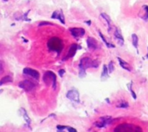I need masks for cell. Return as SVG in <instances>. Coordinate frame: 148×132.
<instances>
[{"mask_svg": "<svg viewBox=\"0 0 148 132\" xmlns=\"http://www.w3.org/2000/svg\"><path fill=\"white\" fill-rule=\"evenodd\" d=\"M99 62L97 60H92L89 57H84L80 60L79 63V76L80 78H84L86 76V70L90 68H97L99 67Z\"/></svg>", "mask_w": 148, "mask_h": 132, "instance_id": "6da1fadb", "label": "cell"}, {"mask_svg": "<svg viewBox=\"0 0 148 132\" xmlns=\"http://www.w3.org/2000/svg\"><path fill=\"white\" fill-rule=\"evenodd\" d=\"M47 46L49 50L55 51V52H57L58 54H60V52L62 51V48H63V44L60 39L57 37H54L49 39Z\"/></svg>", "mask_w": 148, "mask_h": 132, "instance_id": "7a4b0ae2", "label": "cell"}, {"mask_svg": "<svg viewBox=\"0 0 148 132\" xmlns=\"http://www.w3.org/2000/svg\"><path fill=\"white\" fill-rule=\"evenodd\" d=\"M114 131L116 132H137L142 131V129L139 126H136L134 124L130 123H123V124L119 125V126L114 129Z\"/></svg>", "mask_w": 148, "mask_h": 132, "instance_id": "3957f363", "label": "cell"}, {"mask_svg": "<svg viewBox=\"0 0 148 132\" xmlns=\"http://www.w3.org/2000/svg\"><path fill=\"white\" fill-rule=\"evenodd\" d=\"M43 80L45 83H46L47 86L52 85V88L54 90L56 89L57 86V76L55 73L52 71H47L46 73L44 74Z\"/></svg>", "mask_w": 148, "mask_h": 132, "instance_id": "277c9868", "label": "cell"}, {"mask_svg": "<svg viewBox=\"0 0 148 132\" xmlns=\"http://www.w3.org/2000/svg\"><path fill=\"white\" fill-rule=\"evenodd\" d=\"M66 97L74 103H79L80 102V94L76 89H71L68 91L66 94Z\"/></svg>", "mask_w": 148, "mask_h": 132, "instance_id": "5b68a950", "label": "cell"}, {"mask_svg": "<svg viewBox=\"0 0 148 132\" xmlns=\"http://www.w3.org/2000/svg\"><path fill=\"white\" fill-rule=\"evenodd\" d=\"M18 86L25 92H31L35 88V83L30 80H24L20 82Z\"/></svg>", "mask_w": 148, "mask_h": 132, "instance_id": "8992f818", "label": "cell"}, {"mask_svg": "<svg viewBox=\"0 0 148 132\" xmlns=\"http://www.w3.org/2000/svg\"><path fill=\"white\" fill-rule=\"evenodd\" d=\"M99 119H100V121L95 123V126L99 128V129L105 128L108 125L112 123V121H113V118L110 116H104V117L99 118Z\"/></svg>", "mask_w": 148, "mask_h": 132, "instance_id": "52a82bcc", "label": "cell"}, {"mask_svg": "<svg viewBox=\"0 0 148 132\" xmlns=\"http://www.w3.org/2000/svg\"><path fill=\"white\" fill-rule=\"evenodd\" d=\"M71 34L75 39H79L84 36L85 30L82 28H72L70 29Z\"/></svg>", "mask_w": 148, "mask_h": 132, "instance_id": "ba28073f", "label": "cell"}, {"mask_svg": "<svg viewBox=\"0 0 148 132\" xmlns=\"http://www.w3.org/2000/svg\"><path fill=\"white\" fill-rule=\"evenodd\" d=\"M23 73L25 75L31 76L33 79H36V80H39V76H40V74H39V73L37 70L30 68H25L23 69Z\"/></svg>", "mask_w": 148, "mask_h": 132, "instance_id": "9c48e42d", "label": "cell"}, {"mask_svg": "<svg viewBox=\"0 0 148 132\" xmlns=\"http://www.w3.org/2000/svg\"><path fill=\"white\" fill-rule=\"evenodd\" d=\"M51 18H52V19L59 20L62 24H64V25L65 24V16H64L63 12H62V10H55V12L52 13V16H51Z\"/></svg>", "mask_w": 148, "mask_h": 132, "instance_id": "30bf717a", "label": "cell"}, {"mask_svg": "<svg viewBox=\"0 0 148 132\" xmlns=\"http://www.w3.org/2000/svg\"><path fill=\"white\" fill-rule=\"evenodd\" d=\"M86 44H87V47L89 49L91 50H96L98 48V42L95 38L89 37L87 38L86 39Z\"/></svg>", "mask_w": 148, "mask_h": 132, "instance_id": "8fae6325", "label": "cell"}, {"mask_svg": "<svg viewBox=\"0 0 148 132\" xmlns=\"http://www.w3.org/2000/svg\"><path fill=\"white\" fill-rule=\"evenodd\" d=\"M77 49H78V45L77 44H74L71 45V46L70 47V49H69V50H68V55H67V56L65 57V60L68 59V58L69 59V58H71V57H74V55H76Z\"/></svg>", "mask_w": 148, "mask_h": 132, "instance_id": "7c38bea8", "label": "cell"}, {"mask_svg": "<svg viewBox=\"0 0 148 132\" xmlns=\"http://www.w3.org/2000/svg\"><path fill=\"white\" fill-rule=\"evenodd\" d=\"M114 36L115 38H116V39H117L118 40L119 44L122 46V45L123 44V43H124V39H123V36H122L121 33V31L119 29V28H116V31H115Z\"/></svg>", "mask_w": 148, "mask_h": 132, "instance_id": "4fadbf2b", "label": "cell"}, {"mask_svg": "<svg viewBox=\"0 0 148 132\" xmlns=\"http://www.w3.org/2000/svg\"><path fill=\"white\" fill-rule=\"evenodd\" d=\"M118 60H119V64H120L121 67L122 68H123L124 70H126L129 72L132 71V67H131V65L128 62H126V61H124L123 59H121L120 57H118Z\"/></svg>", "mask_w": 148, "mask_h": 132, "instance_id": "5bb4252c", "label": "cell"}, {"mask_svg": "<svg viewBox=\"0 0 148 132\" xmlns=\"http://www.w3.org/2000/svg\"><path fill=\"white\" fill-rule=\"evenodd\" d=\"M100 16L102 17L103 19L105 20V21L107 22V23H108V27H109V28H108V31H110V26H111V22H112V21H111V18H110V16L108 15H107L106 13H105V12H102V13L100 14Z\"/></svg>", "mask_w": 148, "mask_h": 132, "instance_id": "9a60e30c", "label": "cell"}, {"mask_svg": "<svg viewBox=\"0 0 148 132\" xmlns=\"http://www.w3.org/2000/svg\"><path fill=\"white\" fill-rule=\"evenodd\" d=\"M12 81H13V80H12V77H10V76H5V77H3L1 80H0V86H2V85L5 84V83H12Z\"/></svg>", "mask_w": 148, "mask_h": 132, "instance_id": "2e32d148", "label": "cell"}, {"mask_svg": "<svg viewBox=\"0 0 148 132\" xmlns=\"http://www.w3.org/2000/svg\"><path fill=\"white\" fill-rule=\"evenodd\" d=\"M99 36H100L101 39H102V40L103 41L104 43H105V44L106 45L107 47H108V48H114L115 47V45L112 44L111 43H108V42H107V40L105 39V36H104L102 34V33H101L100 31H99Z\"/></svg>", "mask_w": 148, "mask_h": 132, "instance_id": "e0dca14e", "label": "cell"}, {"mask_svg": "<svg viewBox=\"0 0 148 132\" xmlns=\"http://www.w3.org/2000/svg\"><path fill=\"white\" fill-rule=\"evenodd\" d=\"M132 44H133V46L134 47L135 49H138V42H139V39H138L137 35L135 34H132Z\"/></svg>", "mask_w": 148, "mask_h": 132, "instance_id": "ac0fdd59", "label": "cell"}, {"mask_svg": "<svg viewBox=\"0 0 148 132\" xmlns=\"http://www.w3.org/2000/svg\"><path fill=\"white\" fill-rule=\"evenodd\" d=\"M21 110L23 111V118H24V120H25V122L28 123V125H30L31 120V119H30L29 116H28V113H27V112L25 111V109H23V108H21Z\"/></svg>", "mask_w": 148, "mask_h": 132, "instance_id": "d6986e66", "label": "cell"}, {"mask_svg": "<svg viewBox=\"0 0 148 132\" xmlns=\"http://www.w3.org/2000/svg\"><path fill=\"white\" fill-rule=\"evenodd\" d=\"M108 67H107V65H104L103 68H102V75H101V79H103L104 78H108Z\"/></svg>", "mask_w": 148, "mask_h": 132, "instance_id": "ffe728a7", "label": "cell"}, {"mask_svg": "<svg viewBox=\"0 0 148 132\" xmlns=\"http://www.w3.org/2000/svg\"><path fill=\"white\" fill-rule=\"evenodd\" d=\"M129 107V103L126 101H125V100H122V101H121L120 103L117 105V107H119V108H127V107Z\"/></svg>", "mask_w": 148, "mask_h": 132, "instance_id": "44dd1931", "label": "cell"}, {"mask_svg": "<svg viewBox=\"0 0 148 132\" xmlns=\"http://www.w3.org/2000/svg\"><path fill=\"white\" fill-rule=\"evenodd\" d=\"M108 73H112L113 71H114L115 69V66H114V62L113 61H110L108 64Z\"/></svg>", "mask_w": 148, "mask_h": 132, "instance_id": "7402d4cb", "label": "cell"}, {"mask_svg": "<svg viewBox=\"0 0 148 132\" xmlns=\"http://www.w3.org/2000/svg\"><path fill=\"white\" fill-rule=\"evenodd\" d=\"M142 8L145 11V15L142 17V19L145 21H148V6L147 5H144Z\"/></svg>", "mask_w": 148, "mask_h": 132, "instance_id": "603a6c76", "label": "cell"}, {"mask_svg": "<svg viewBox=\"0 0 148 132\" xmlns=\"http://www.w3.org/2000/svg\"><path fill=\"white\" fill-rule=\"evenodd\" d=\"M128 87H129V91H130V92H131V94H132V97H133L134 99V100H136V93H135V92H134L133 90H132V81L131 82L130 84L128 85Z\"/></svg>", "mask_w": 148, "mask_h": 132, "instance_id": "cb8c5ba5", "label": "cell"}, {"mask_svg": "<svg viewBox=\"0 0 148 132\" xmlns=\"http://www.w3.org/2000/svg\"><path fill=\"white\" fill-rule=\"evenodd\" d=\"M67 126H61V125H58V126H57V129H58L59 131H63L65 130V129H67Z\"/></svg>", "mask_w": 148, "mask_h": 132, "instance_id": "d4e9b609", "label": "cell"}, {"mask_svg": "<svg viewBox=\"0 0 148 132\" xmlns=\"http://www.w3.org/2000/svg\"><path fill=\"white\" fill-rule=\"evenodd\" d=\"M65 70H64V69H61V70H59V72H58V74H59V76H60L61 78L63 77V76L65 75Z\"/></svg>", "mask_w": 148, "mask_h": 132, "instance_id": "484cf974", "label": "cell"}, {"mask_svg": "<svg viewBox=\"0 0 148 132\" xmlns=\"http://www.w3.org/2000/svg\"><path fill=\"white\" fill-rule=\"evenodd\" d=\"M51 25V23L49 22H42L39 24V26H43V25Z\"/></svg>", "mask_w": 148, "mask_h": 132, "instance_id": "4316f807", "label": "cell"}, {"mask_svg": "<svg viewBox=\"0 0 148 132\" xmlns=\"http://www.w3.org/2000/svg\"><path fill=\"white\" fill-rule=\"evenodd\" d=\"M67 129H68V131H69V132H76L77 131H76L75 129H73V128L68 127Z\"/></svg>", "mask_w": 148, "mask_h": 132, "instance_id": "83f0119b", "label": "cell"}, {"mask_svg": "<svg viewBox=\"0 0 148 132\" xmlns=\"http://www.w3.org/2000/svg\"><path fill=\"white\" fill-rule=\"evenodd\" d=\"M3 71V65H2V62L0 61V74L2 73Z\"/></svg>", "mask_w": 148, "mask_h": 132, "instance_id": "f1b7e54d", "label": "cell"}, {"mask_svg": "<svg viewBox=\"0 0 148 132\" xmlns=\"http://www.w3.org/2000/svg\"><path fill=\"white\" fill-rule=\"evenodd\" d=\"M84 23L86 24H87V25H89V26H90V25H91V21H90V20H89V21H85Z\"/></svg>", "mask_w": 148, "mask_h": 132, "instance_id": "f546056e", "label": "cell"}, {"mask_svg": "<svg viewBox=\"0 0 148 132\" xmlns=\"http://www.w3.org/2000/svg\"><path fill=\"white\" fill-rule=\"evenodd\" d=\"M105 100H106V101H107V103H110V100H108V98H106V99H105Z\"/></svg>", "mask_w": 148, "mask_h": 132, "instance_id": "4dcf8cb0", "label": "cell"}, {"mask_svg": "<svg viewBox=\"0 0 148 132\" xmlns=\"http://www.w3.org/2000/svg\"><path fill=\"white\" fill-rule=\"evenodd\" d=\"M147 49H148V48H147ZM146 57H147V59H148V53H147V55H146Z\"/></svg>", "mask_w": 148, "mask_h": 132, "instance_id": "1f68e13d", "label": "cell"}]
</instances>
